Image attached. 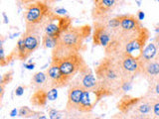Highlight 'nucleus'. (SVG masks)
Here are the masks:
<instances>
[{
    "instance_id": "f257e3e1",
    "label": "nucleus",
    "mask_w": 159,
    "mask_h": 119,
    "mask_svg": "<svg viewBox=\"0 0 159 119\" xmlns=\"http://www.w3.org/2000/svg\"><path fill=\"white\" fill-rule=\"evenodd\" d=\"M149 36V30L143 26L134 31H123L120 28H117L114 31L112 41L104 48V55L116 57L119 54L128 53L138 58L146 46Z\"/></svg>"
},
{
    "instance_id": "f03ea898",
    "label": "nucleus",
    "mask_w": 159,
    "mask_h": 119,
    "mask_svg": "<svg viewBox=\"0 0 159 119\" xmlns=\"http://www.w3.org/2000/svg\"><path fill=\"white\" fill-rule=\"evenodd\" d=\"M92 29L93 28L89 25L76 27L71 26L67 29L59 38L57 46L53 49L52 60L81 53L84 41L91 36Z\"/></svg>"
},
{
    "instance_id": "7ed1b4c3",
    "label": "nucleus",
    "mask_w": 159,
    "mask_h": 119,
    "mask_svg": "<svg viewBox=\"0 0 159 119\" xmlns=\"http://www.w3.org/2000/svg\"><path fill=\"white\" fill-rule=\"evenodd\" d=\"M94 73L98 79L99 86L108 93L109 96H119L123 76L116 59L104 55V57L96 64Z\"/></svg>"
},
{
    "instance_id": "20e7f679",
    "label": "nucleus",
    "mask_w": 159,
    "mask_h": 119,
    "mask_svg": "<svg viewBox=\"0 0 159 119\" xmlns=\"http://www.w3.org/2000/svg\"><path fill=\"white\" fill-rule=\"evenodd\" d=\"M53 13L51 6L43 1H36L27 5L24 12L25 30L44 33V28Z\"/></svg>"
},
{
    "instance_id": "39448f33",
    "label": "nucleus",
    "mask_w": 159,
    "mask_h": 119,
    "mask_svg": "<svg viewBox=\"0 0 159 119\" xmlns=\"http://www.w3.org/2000/svg\"><path fill=\"white\" fill-rule=\"evenodd\" d=\"M51 62L57 64L62 73L71 81L88 64L81 53L73 54L60 59H55Z\"/></svg>"
},
{
    "instance_id": "423d86ee",
    "label": "nucleus",
    "mask_w": 159,
    "mask_h": 119,
    "mask_svg": "<svg viewBox=\"0 0 159 119\" xmlns=\"http://www.w3.org/2000/svg\"><path fill=\"white\" fill-rule=\"evenodd\" d=\"M112 58L116 60L123 78H129L134 81L136 77L140 76L141 64L137 57L128 53H122Z\"/></svg>"
},
{
    "instance_id": "0eeeda50",
    "label": "nucleus",
    "mask_w": 159,
    "mask_h": 119,
    "mask_svg": "<svg viewBox=\"0 0 159 119\" xmlns=\"http://www.w3.org/2000/svg\"><path fill=\"white\" fill-rule=\"evenodd\" d=\"M107 96H109L108 93L101 86L94 89H87V90H84L82 96L81 102H80L78 107V111L81 113L92 112L94 107L98 104V102L103 97Z\"/></svg>"
},
{
    "instance_id": "6e6552de",
    "label": "nucleus",
    "mask_w": 159,
    "mask_h": 119,
    "mask_svg": "<svg viewBox=\"0 0 159 119\" xmlns=\"http://www.w3.org/2000/svg\"><path fill=\"white\" fill-rule=\"evenodd\" d=\"M72 22L73 20L71 17L67 15H59L54 12L44 28V34L59 39L67 29L72 26Z\"/></svg>"
},
{
    "instance_id": "1a4fd4ad",
    "label": "nucleus",
    "mask_w": 159,
    "mask_h": 119,
    "mask_svg": "<svg viewBox=\"0 0 159 119\" xmlns=\"http://www.w3.org/2000/svg\"><path fill=\"white\" fill-rule=\"evenodd\" d=\"M93 46L107 48L112 41L116 30L108 27L106 21H93Z\"/></svg>"
},
{
    "instance_id": "9d476101",
    "label": "nucleus",
    "mask_w": 159,
    "mask_h": 119,
    "mask_svg": "<svg viewBox=\"0 0 159 119\" xmlns=\"http://www.w3.org/2000/svg\"><path fill=\"white\" fill-rule=\"evenodd\" d=\"M47 84L46 88H63L70 86L71 79L67 77L62 73L57 64L51 62L50 66L47 69Z\"/></svg>"
},
{
    "instance_id": "9b49d317",
    "label": "nucleus",
    "mask_w": 159,
    "mask_h": 119,
    "mask_svg": "<svg viewBox=\"0 0 159 119\" xmlns=\"http://www.w3.org/2000/svg\"><path fill=\"white\" fill-rule=\"evenodd\" d=\"M116 5V0H93L92 17L93 21H107Z\"/></svg>"
},
{
    "instance_id": "f8f14e48",
    "label": "nucleus",
    "mask_w": 159,
    "mask_h": 119,
    "mask_svg": "<svg viewBox=\"0 0 159 119\" xmlns=\"http://www.w3.org/2000/svg\"><path fill=\"white\" fill-rule=\"evenodd\" d=\"M71 82L80 84V86H83L86 90L87 89L98 88L101 86H99L98 79L96 77V73H93L92 68H89L88 64L72 79Z\"/></svg>"
},
{
    "instance_id": "ddd939ff",
    "label": "nucleus",
    "mask_w": 159,
    "mask_h": 119,
    "mask_svg": "<svg viewBox=\"0 0 159 119\" xmlns=\"http://www.w3.org/2000/svg\"><path fill=\"white\" fill-rule=\"evenodd\" d=\"M84 89L83 86L77 83H70V87L68 89V99L66 103V109L68 112L78 111L79 104L81 102L82 96L84 92Z\"/></svg>"
},
{
    "instance_id": "4468645a",
    "label": "nucleus",
    "mask_w": 159,
    "mask_h": 119,
    "mask_svg": "<svg viewBox=\"0 0 159 119\" xmlns=\"http://www.w3.org/2000/svg\"><path fill=\"white\" fill-rule=\"evenodd\" d=\"M42 35L43 33L36 32V31H29L25 30V32L22 35V39L26 48V56L27 59L31 55L39 49L40 44H42Z\"/></svg>"
},
{
    "instance_id": "2eb2a0df",
    "label": "nucleus",
    "mask_w": 159,
    "mask_h": 119,
    "mask_svg": "<svg viewBox=\"0 0 159 119\" xmlns=\"http://www.w3.org/2000/svg\"><path fill=\"white\" fill-rule=\"evenodd\" d=\"M140 76L144 77L147 82L159 76V52L155 57L148 61L142 62Z\"/></svg>"
},
{
    "instance_id": "dca6fc26",
    "label": "nucleus",
    "mask_w": 159,
    "mask_h": 119,
    "mask_svg": "<svg viewBox=\"0 0 159 119\" xmlns=\"http://www.w3.org/2000/svg\"><path fill=\"white\" fill-rule=\"evenodd\" d=\"M138 99L139 97H133L127 93L121 95L116 104V107L121 115H125V117H128V115L133 110V108L135 107Z\"/></svg>"
},
{
    "instance_id": "f3484780",
    "label": "nucleus",
    "mask_w": 159,
    "mask_h": 119,
    "mask_svg": "<svg viewBox=\"0 0 159 119\" xmlns=\"http://www.w3.org/2000/svg\"><path fill=\"white\" fill-rule=\"evenodd\" d=\"M119 18V28L123 31H134L142 27L141 21L137 16L132 14H122L118 15Z\"/></svg>"
},
{
    "instance_id": "a211bd4d",
    "label": "nucleus",
    "mask_w": 159,
    "mask_h": 119,
    "mask_svg": "<svg viewBox=\"0 0 159 119\" xmlns=\"http://www.w3.org/2000/svg\"><path fill=\"white\" fill-rule=\"evenodd\" d=\"M48 90L46 87L36 88L30 98V103L33 107H44L47 105L49 101L48 98Z\"/></svg>"
},
{
    "instance_id": "6ab92c4d",
    "label": "nucleus",
    "mask_w": 159,
    "mask_h": 119,
    "mask_svg": "<svg viewBox=\"0 0 159 119\" xmlns=\"http://www.w3.org/2000/svg\"><path fill=\"white\" fill-rule=\"evenodd\" d=\"M158 52H159V50L156 46V44L154 42L146 44V46L142 50L141 54L138 56L139 62L142 63V62H145V61H148V60L153 59L158 54Z\"/></svg>"
},
{
    "instance_id": "aec40b11",
    "label": "nucleus",
    "mask_w": 159,
    "mask_h": 119,
    "mask_svg": "<svg viewBox=\"0 0 159 119\" xmlns=\"http://www.w3.org/2000/svg\"><path fill=\"white\" fill-rule=\"evenodd\" d=\"M31 84L36 88L40 87H46L47 84V73L43 72H38L33 74L31 78Z\"/></svg>"
},
{
    "instance_id": "412c9836",
    "label": "nucleus",
    "mask_w": 159,
    "mask_h": 119,
    "mask_svg": "<svg viewBox=\"0 0 159 119\" xmlns=\"http://www.w3.org/2000/svg\"><path fill=\"white\" fill-rule=\"evenodd\" d=\"M14 76V71L13 69H9L8 72L5 73L0 78V99L2 100L3 95H4V90H5V86H7L12 82Z\"/></svg>"
},
{
    "instance_id": "4be33fe9",
    "label": "nucleus",
    "mask_w": 159,
    "mask_h": 119,
    "mask_svg": "<svg viewBox=\"0 0 159 119\" xmlns=\"http://www.w3.org/2000/svg\"><path fill=\"white\" fill-rule=\"evenodd\" d=\"M58 38L50 36V35L44 34L42 35V47L45 49H54L58 44Z\"/></svg>"
},
{
    "instance_id": "5701e85b",
    "label": "nucleus",
    "mask_w": 159,
    "mask_h": 119,
    "mask_svg": "<svg viewBox=\"0 0 159 119\" xmlns=\"http://www.w3.org/2000/svg\"><path fill=\"white\" fill-rule=\"evenodd\" d=\"M147 95H159V76L148 82Z\"/></svg>"
},
{
    "instance_id": "b1692460",
    "label": "nucleus",
    "mask_w": 159,
    "mask_h": 119,
    "mask_svg": "<svg viewBox=\"0 0 159 119\" xmlns=\"http://www.w3.org/2000/svg\"><path fill=\"white\" fill-rule=\"evenodd\" d=\"M16 50L18 53V60H20V61H25V60H27L26 48H25V44H24L22 37L18 40L17 45H16Z\"/></svg>"
},
{
    "instance_id": "393cba45",
    "label": "nucleus",
    "mask_w": 159,
    "mask_h": 119,
    "mask_svg": "<svg viewBox=\"0 0 159 119\" xmlns=\"http://www.w3.org/2000/svg\"><path fill=\"white\" fill-rule=\"evenodd\" d=\"M152 104V118H159V95H149Z\"/></svg>"
},
{
    "instance_id": "a878e982",
    "label": "nucleus",
    "mask_w": 159,
    "mask_h": 119,
    "mask_svg": "<svg viewBox=\"0 0 159 119\" xmlns=\"http://www.w3.org/2000/svg\"><path fill=\"white\" fill-rule=\"evenodd\" d=\"M49 101H54L58 98V88H50L48 90Z\"/></svg>"
},
{
    "instance_id": "bb28decb",
    "label": "nucleus",
    "mask_w": 159,
    "mask_h": 119,
    "mask_svg": "<svg viewBox=\"0 0 159 119\" xmlns=\"http://www.w3.org/2000/svg\"><path fill=\"white\" fill-rule=\"evenodd\" d=\"M62 114L60 113L59 110H56V109H50L49 110V118L51 119H58V118H62Z\"/></svg>"
},
{
    "instance_id": "cd10ccee",
    "label": "nucleus",
    "mask_w": 159,
    "mask_h": 119,
    "mask_svg": "<svg viewBox=\"0 0 159 119\" xmlns=\"http://www.w3.org/2000/svg\"><path fill=\"white\" fill-rule=\"evenodd\" d=\"M25 88H26V86H18L16 88H15V95H16V96L23 95Z\"/></svg>"
},
{
    "instance_id": "c85d7f7f",
    "label": "nucleus",
    "mask_w": 159,
    "mask_h": 119,
    "mask_svg": "<svg viewBox=\"0 0 159 119\" xmlns=\"http://www.w3.org/2000/svg\"><path fill=\"white\" fill-rule=\"evenodd\" d=\"M54 12L56 13V14H59V15H66L68 14V11L65 8H62V7H56L54 9Z\"/></svg>"
},
{
    "instance_id": "c756f323",
    "label": "nucleus",
    "mask_w": 159,
    "mask_h": 119,
    "mask_svg": "<svg viewBox=\"0 0 159 119\" xmlns=\"http://www.w3.org/2000/svg\"><path fill=\"white\" fill-rule=\"evenodd\" d=\"M136 16H137V18L141 21V20H143L144 17H145V14H144V12L141 11V10H139V11L137 12V14H136Z\"/></svg>"
},
{
    "instance_id": "7c9ffc66",
    "label": "nucleus",
    "mask_w": 159,
    "mask_h": 119,
    "mask_svg": "<svg viewBox=\"0 0 159 119\" xmlns=\"http://www.w3.org/2000/svg\"><path fill=\"white\" fill-rule=\"evenodd\" d=\"M19 114V110H17L16 108H14L11 110V112H10V117H15V116H17Z\"/></svg>"
},
{
    "instance_id": "2f4dec72",
    "label": "nucleus",
    "mask_w": 159,
    "mask_h": 119,
    "mask_svg": "<svg viewBox=\"0 0 159 119\" xmlns=\"http://www.w3.org/2000/svg\"><path fill=\"white\" fill-rule=\"evenodd\" d=\"M20 1L22 2V4H24V5H29V4H31V3H33V2H36V1H38V0H20Z\"/></svg>"
},
{
    "instance_id": "473e14b6",
    "label": "nucleus",
    "mask_w": 159,
    "mask_h": 119,
    "mask_svg": "<svg viewBox=\"0 0 159 119\" xmlns=\"http://www.w3.org/2000/svg\"><path fill=\"white\" fill-rule=\"evenodd\" d=\"M153 42L156 44V46L159 50V33H156V36L154 37V40H153Z\"/></svg>"
},
{
    "instance_id": "72a5a7b5",
    "label": "nucleus",
    "mask_w": 159,
    "mask_h": 119,
    "mask_svg": "<svg viewBox=\"0 0 159 119\" xmlns=\"http://www.w3.org/2000/svg\"><path fill=\"white\" fill-rule=\"evenodd\" d=\"M24 67L26 68L27 69H33L35 68V63H32V64H25Z\"/></svg>"
},
{
    "instance_id": "f704fd0d",
    "label": "nucleus",
    "mask_w": 159,
    "mask_h": 119,
    "mask_svg": "<svg viewBox=\"0 0 159 119\" xmlns=\"http://www.w3.org/2000/svg\"><path fill=\"white\" fill-rule=\"evenodd\" d=\"M38 1H43V2H45V3L49 4V5H51V4H53V3L56 2L57 0H38Z\"/></svg>"
},
{
    "instance_id": "c9c22d12",
    "label": "nucleus",
    "mask_w": 159,
    "mask_h": 119,
    "mask_svg": "<svg viewBox=\"0 0 159 119\" xmlns=\"http://www.w3.org/2000/svg\"><path fill=\"white\" fill-rule=\"evenodd\" d=\"M2 16H3V18H4V23H8L9 22V20H8V18H7V15H6V13L5 12H3L2 13Z\"/></svg>"
},
{
    "instance_id": "e433bc0d",
    "label": "nucleus",
    "mask_w": 159,
    "mask_h": 119,
    "mask_svg": "<svg viewBox=\"0 0 159 119\" xmlns=\"http://www.w3.org/2000/svg\"><path fill=\"white\" fill-rule=\"evenodd\" d=\"M155 32H156V33H159V27L155 29Z\"/></svg>"
}]
</instances>
